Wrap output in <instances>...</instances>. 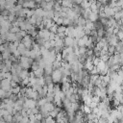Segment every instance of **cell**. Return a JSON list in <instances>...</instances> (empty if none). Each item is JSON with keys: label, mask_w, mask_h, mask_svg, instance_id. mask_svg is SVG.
I'll list each match as a JSON object with an SVG mask.
<instances>
[{"label": "cell", "mask_w": 123, "mask_h": 123, "mask_svg": "<svg viewBox=\"0 0 123 123\" xmlns=\"http://www.w3.org/2000/svg\"><path fill=\"white\" fill-rule=\"evenodd\" d=\"M37 103L34 101V100H27L25 102V109H34V108L36 107Z\"/></svg>", "instance_id": "1"}, {"label": "cell", "mask_w": 123, "mask_h": 123, "mask_svg": "<svg viewBox=\"0 0 123 123\" xmlns=\"http://www.w3.org/2000/svg\"><path fill=\"white\" fill-rule=\"evenodd\" d=\"M3 119H4V121L5 122H8V123H10V122H12L13 121V115H11V114H6L4 116H3Z\"/></svg>", "instance_id": "2"}, {"label": "cell", "mask_w": 123, "mask_h": 123, "mask_svg": "<svg viewBox=\"0 0 123 123\" xmlns=\"http://www.w3.org/2000/svg\"><path fill=\"white\" fill-rule=\"evenodd\" d=\"M82 112H83V114H88L91 113V109H90V108H89L88 106L85 105V106L82 107Z\"/></svg>", "instance_id": "3"}, {"label": "cell", "mask_w": 123, "mask_h": 123, "mask_svg": "<svg viewBox=\"0 0 123 123\" xmlns=\"http://www.w3.org/2000/svg\"><path fill=\"white\" fill-rule=\"evenodd\" d=\"M59 113H60V110H59V109H56V108H55V109H54L51 113H49V116H51V117H53V118H56V116L58 115Z\"/></svg>", "instance_id": "4"}, {"label": "cell", "mask_w": 123, "mask_h": 123, "mask_svg": "<svg viewBox=\"0 0 123 123\" xmlns=\"http://www.w3.org/2000/svg\"><path fill=\"white\" fill-rule=\"evenodd\" d=\"M44 123H56V121L54 120L53 117H51V116H47V117H45Z\"/></svg>", "instance_id": "5"}, {"label": "cell", "mask_w": 123, "mask_h": 123, "mask_svg": "<svg viewBox=\"0 0 123 123\" xmlns=\"http://www.w3.org/2000/svg\"><path fill=\"white\" fill-rule=\"evenodd\" d=\"M60 76H61L60 71H55V72H54V74H53V79H54L55 81H59V79H60Z\"/></svg>", "instance_id": "6"}, {"label": "cell", "mask_w": 123, "mask_h": 123, "mask_svg": "<svg viewBox=\"0 0 123 123\" xmlns=\"http://www.w3.org/2000/svg\"><path fill=\"white\" fill-rule=\"evenodd\" d=\"M97 123H108V121H107V120H105V119L99 118V119H98V121H97Z\"/></svg>", "instance_id": "7"}, {"label": "cell", "mask_w": 123, "mask_h": 123, "mask_svg": "<svg viewBox=\"0 0 123 123\" xmlns=\"http://www.w3.org/2000/svg\"><path fill=\"white\" fill-rule=\"evenodd\" d=\"M66 43H67V44H71V43H72V40H71V39H69V40L67 39V40H66Z\"/></svg>", "instance_id": "8"}, {"label": "cell", "mask_w": 123, "mask_h": 123, "mask_svg": "<svg viewBox=\"0 0 123 123\" xmlns=\"http://www.w3.org/2000/svg\"><path fill=\"white\" fill-rule=\"evenodd\" d=\"M3 95V93H2V91H0V97H1Z\"/></svg>", "instance_id": "9"}, {"label": "cell", "mask_w": 123, "mask_h": 123, "mask_svg": "<svg viewBox=\"0 0 123 123\" xmlns=\"http://www.w3.org/2000/svg\"><path fill=\"white\" fill-rule=\"evenodd\" d=\"M118 123H123V120H120V121H118Z\"/></svg>", "instance_id": "10"}]
</instances>
